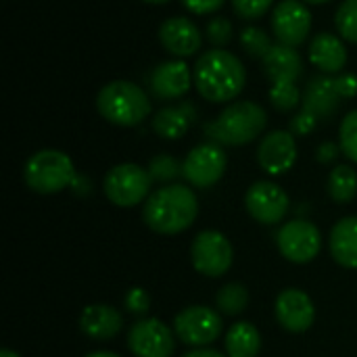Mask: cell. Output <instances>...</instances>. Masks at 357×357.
Listing matches in <instances>:
<instances>
[{"instance_id":"obj_1","label":"cell","mask_w":357,"mask_h":357,"mask_svg":"<svg viewBox=\"0 0 357 357\" xmlns=\"http://www.w3.org/2000/svg\"><path fill=\"white\" fill-rule=\"evenodd\" d=\"M199 215V199L184 184H165L151 192L142 205V222L149 230L165 236L188 230Z\"/></svg>"},{"instance_id":"obj_2","label":"cell","mask_w":357,"mask_h":357,"mask_svg":"<svg viewBox=\"0 0 357 357\" xmlns=\"http://www.w3.org/2000/svg\"><path fill=\"white\" fill-rule=\"evenodd\" d=\"M192 79L205 100L232 102L245 88L247 69L234 52L226 48H211L199 56Z\"/></svg>"},{"instance_id":"obj_3","label":"cell","mask_w":357,"mask_h":357,"mask_svg":"<svg viewBox=\"0 0 357 357\" xmlns=\"http://www.w3.org/2000/svg\"><path fill=\"white\" fill-rule=\"evenodd\" d=\"M96 109L102 119L119 128H134L151 115L149 94L134 82L113 79L96 94Z\"/></svg>"},{"instance_id":"obj_4","label":"cell","mask_w":357,"mask_h":357,"mask_svg":"<svg viewBox=\"0 0 357 357\" xmlns=\"http://www.w3.org/2000/svg\"><path fill=\"white\" fill-rule=\"evenodd\" d=\"M268 126V113L261 105L253 100H234L230 102L215 121L207 123V136L220 144L245 146L261 136Z\"/></svg>"},{"instance_id":"obj_5","label":"cell","mask_w":357,"mask_h":357,"mask_svg":"<svg viewBox=\"0 0 357 357\" xmlns=\"http://www.w3.org/2000/svg\"><path fill=\"white\" fill-rule=\"evenodd\" d=\"M75 176L77 174L71 157L56 149H42L33 153L23 167V180L27 188L38 195H56L71 186Z\"/></svg>"},{"instance_id":"obj_6","label":"cell","mask_w":357,"mask_h":357,"mask_svg":"<svg viewBox=\"0 0 357 357\" xmlns=\"http://www.w3.org/2000/svg\"><path fill=\"white\" fill-rule=\"evenodd\" d=\"M153 178L146 167L138 163H119L105 174V197L121 209L136 207L151 197Z\"/></svg>"},{"instance_id":"obj_7","label":"cell","mask_w":357,"mask_h":357,"mask_svg":"<svg viewBox=\"0 0 357 357\" xmlns=\"http://www.w3.org/2000/svg\"><path fill=\"white\" fill-rule=\"evenodd\" d=\"M222 331L224 324L220 312L207 305H188L174 318L176 339L192 349L209 347L218 341Z\"/></svg>"},{"instance_id":"obj_8","label":"cell","mask_w":357,"mask_h":357,"mask_svg":"<svg viewBox=\"0 0 357 357\" xmlns=\"http://www.w3.org/2000/svg\"><path fill=\"white\" fill-rule=\"evenodd\" d=\"M192 268L207 278H222L234 261V249L226 234L218 230H203L190 245Z\"/></svg>"},{"instance_id":"obj_9","label":"cell","mask_w":357,"mask_h":357,"mask_svg":"<svg viewBox=\"0 0 357 357\" xmlns=\"http://www.w3.org/2000/svg\"><path fill=\"white\" fill-rule=\"evenodd\" d=\"M280 255L297 266L314 261L322 249V234L316 224L307 220H291L280 226L276 234Z\"/></svg>"},{"instance_id":"obj_10","label":"cell","mask_w":357,"mask_h":357,"mask_svg":"<svg viewBox=\"0 0 357 357\" xmlns=\"http://www.w3.org/2000/svg\"><path fill=\"white\" fill-rule=\"evenodd\" d=\"M228 167V157L218 142L195 146L182 161V176L195 188H211L218 184Z\"/></svg>"},{"instance_id":"obj_11","label":"cell","mask_w":357,"mask_h":357,"mask_svg":"<svg viewBox=\"0 0 357 357\" xmlns=\"http://www.w3.org/2000/svg\"><path fill=\"white\" fill-rule=\"evenodd\" d=\"M128 349L134 357H172L176 351V333L159 318H140L130 326Z\"/></svg>"},{"instance_id":"obj_12","label":"cell","mask_w":357,"mask_h":357,"mask_svg":"<svg viewBox=\"0 0 357 357\" xmlns=\"http://www.w3.org/2000/svg\"><path fill=\"white\" fill-rule=\"evenodd\" d=\"M289 195L284 188L270 180H259L247 188L245 195V209L247 213L264 226H274L284 220L289 213Z\"/></svg>"},{"instance_id":"obj_13","label":"cell","mask_w":357,"mask_h":357,"mask_svg":"<svg viewBox=\"0 0 357 357\" xmlns=\"http://www.w3.org/2000/svg\"><path fill=\"white\" fill-rule=\"evenodd\" d=\"M272 31L278 44L301 46L312 31V13L303 0H280L272 10Z\"/></svg>"},{"instance_id":"obj_14","label":"cell","mask_w":357,"mask_h":357,"mask_svg":"<svg viewBox=\"0 0 357 357\" xmlns=\"http://www.w3.org/2000/svg\"><path fill=\"white\" fill-rule=\"evenodd\" d=\"M274 314L278 324L293 335L310 331L316 322V305L312 297L301 289L280 291L274 303Z\"/></svg>"},{"instance_id":"obj_15","label":"cell","mask_w":357,"mask_h":357,"mask_svg":"<svg viewBox=\"0 0 357 357\" xmlns=\"http://www.w3.org/2000/svg\"><path fill=\"white\" fill-rule=\"evenodd\" d=\"M259 167L270 176H282L297 163V140L287 130H274L259 142L257 149Z\"/></svg>"},{"instance_id":"obj_16","label":"cell","mask_w":357,"mask_h":357,"mask_svg":"<svg viewBox=\"0 0 357 357\" xmlns=\"http://www.w3.org/2000/svg\"><path fill=\"white\" fill-rule=\"evenodd\" d=\"M159 40H161V46L178 59L197 54L203 44L201 29L188 17L165 19L159 27Z\"/></svg>"},{"instance_id":"obj_17","label":"cell","mask_w":357,"mask_h":357,"mask_svg":"<svg viewBox=\"0 0 357 357\" xmlns=\"http://www.w3.org/2000/svg\"><path fill=\"white\" fill-rule=\"evenodd\" d=\"M192 82V73L184 61H163L151 71L149 88L159 100H176L190 90Z\"/></svg>"},{"instance_id":"obj_18","label":"cell","mask_w":357,"mask_h":357,"mask_svg":"<svg viewBox=\"0 0 357 357\" xmlns=\"http://www.w3.org/2000/svg\"><path fill=\"white\" fill-rule=\"evenodd\" d=\"M79 331L92 341H111L123 328V316L109 303H92L79 314Z\"/></svg>"},{"instance_id":"obj_19","label":"cell","mask_w":357,"mask_h":357,"mask_svg":"<svg viewBox=\"0 0 357 357\" xmlns=\"http://www.w3.org/2000/svg\"><path fill=\"white\" fill-rule=\"evenodd\" d=\"M343 96L337 88V79L328 75L314 77L303 92V109L320 119H328L337 113Z\"/></svg>"},{"instance_id":"obj_20","label":"cell","mask_w":357,"mask_h":357,"mask_svg":"<svg viewBox=\"0 0 357 357\" xmlns=\"http://www.w3.org/2000/svg\"><path fill=\"white\" fill-rule=\"evenodd\" d=\"M261 63L272 84H297L303 75V59L293 46L274 44Z\"/></svg>"},{"instance_id":"obj_21","label":"cell","mask_w":357,"mask_h":357,"mask_svg":"<svg viewBox=\"0 0 357 357\" xmlns=\"http://www.w3.org/2000/svg\"><path fill=\"white\" fill-rule=\"evenodd\" d=\"M333 259L347 270H357V215L341 218L328 236Z\"/></svg>"},{"instance_id":"obj_22","label":"cell","mask_w":357,"mask_h":357,"mask_svg":"<svg viewBox=\"0 0 357 357\" xmlns=\"http://www.w3.org/2000/svg\"><path fill=\"white\" fill-rule=\"evenodd\" d=\"M310 61L324 73H339L347 65V48L335 33H318L310 44Z\"/></svg>"},{"instance_id":"obj_23","label":"cell","mask_w":357,"mask_h":357,"mask_svg":"<svg viewBox=\"0 0 357 357\" xmlns=\"http://www.w3.org/2000/svg\"><path fill=\"white\" fill-rule=\"evenodd\" d=\"M195 119L192 105H178V107H163L153 115V132L163 140H178L182 138Z\"/></svg>"},{"instance_id":"obj_24","label":"cell","mask_w":357,"mask_h":357,"mask_svg":"<svg viewBox=\"0 0 357 357\" xmlns=\"http://www.w3.org/2000/svg\"><path fill=\"white\" fill-rule=\"evenodd\" d=\"M224 345L228 357H257L261 351V335L255 324L236 322L228 328Z\"/></svg>"},{"instance_id":"obj_25","label":"cell","mask_w":357,"mask_h":357,"mask_svg":"<svg viewBox=\"0 0 357 357\" xmlns=\"http://www.w3.org/2000/svg\"><path fill=\"white\" fill-rule=\"evenodd\" d=\"M326 190L335 203H351L357 197V172L351 165H335L328 176Z\"/></svg>"},{"instance_id":"obj_26","label":"cell","mask_w":357,"mask_h":357,"mask_svg":"<svg viewBox=\"0 0 357 357\" xmlns=\"http://www.w3.org/2000/svg\"><path fill=\"white\" fill-rule=\"evenodd\" d=\"M249 305V289L241 282L224 284L215 295V307L224 316H241Z\"/></svg>"},{"instance_id":"obj_27","label":"cell","mask_w":357,"mask_h":357,"mask_svg":"<svg viewBox=\"0 0 357 357\" xmlns=\"http://www.w3.org/2000/svg\"><path fill=\"white\" fill-rule=\"evenodd\" d=\"M270 102L280 113H291L303 102L301 90L297 84H272L270 86Z\"/></svg>"},{"instance_id":"obj_28","label":"cell","mask_w":357,"mask_h":357,"mask_svg":"<svg viewBox=\"0 0 357 357\" xmlns=\"http://www.w3.org/2000/svg\"><path fill=\"white\" fill-rule=\"evenodd\" d=\"M241 44H243V48H245V52H247L249 56L261 59V61L266 59V54H268L270 48L274 46V44H272V38L266 33V29L255 27V25L243 29V33H241Z\"/></svg>"},{"instance_id":"obj_29","label":"cell","mask_w":357,"mask_h":357,"mask_svg":"<svg viewBox=\"0 0 357 357\" xmlns=\"http://www.w3.org/2000/svg\"><path fill=\"white\" fill-rule=\"evenodd\" d=\"M337 31L343 40L357 44V0H343L335 15Z\"/></svg>"},{"instance_id":"obj_30","label":"cell","mask_w":357,"mask_h":357,"mask_svg":"<svg viewBox=\"0 0 357 357\" xmlns=\"http://www.w3.org/2000/svg\"><path fill=\"white\" fill-rule=\"evenodd\" d=\"M339 146L341 153L351 161L357 163V109L349 111L339 128Z\"/></svg>"},{"instance_id":"obj_31","label":"cell","mask_w":357,"mask_h":357,"mask_svg":"<svg viewBox=\"0 0 357 357\" xmlns=\"http://www.w3.org/2000/svg\"><path fill=\"white\" fill-rule=\"evenodd\" d=\"M146 169H149L153 182H163V184L176 180L178 176H182V163L176 157H172V155H157V157H153Z\"/></svg>"},{"instance_id":"obj_32","label":"cell","mask_w":357,"mask_h":357,"mask_svg":"<svg viewBox=\"0 0 357 357\" xmlns=\"http://www.w3.org/2000/svg\"><path fill=\"white\" fill-rule=\"evenodd\" d=\"M207 38L213 48H224L232 40V23L226 17H213L207 25Z\"/></svg>"},{"instance_id":"obj_33","label":"cell","mask_w":357,"mask_h":357,"mask_svg":"<svg viewBox=\"0 0 357 357\" xmlns=\"http://www.w3.org/2000/svg\"><path fill=\"white\" fill-rule=\"evenodd\" d=\"M123 305L130 314L134 316H146L149 310H151V295L142 289V287H132L128 293H126V299H123Z\"/></svg>"},{"instance_id":"obj_34","label":"cell","mask_w":357,"mask_h":357,"mask_svg":"<svg viewBox=\"0 0 357 357\" xmlns=\"http://www.w3.org/2000/svg\"><path fill=\"white\" fill-rule=\"evenodd\" d=\"M272 4L274 0H232L234 10L243 19H261L270 10Z\"/></svg>"},{"instance_id":"obj_35","label":"cell","mask_w":357,"mask_h":357,"mask_svg":"<svg viewBox=\"0 0 357 357\" xmlns=\"http://www.w3.org/2000/svg\"><path fill=\"white\" fill-rule=\"evenodd\" d=\"M316 126H318V117L312 115L310 111L301 109L299 113L293 115V119H291V130H289V132L295 134V136H307V134L314 132Z\"/></svg>"},{"instance_id":"obj_36","label":"cell","mask_w":357,"mask_h":357,"mask_svg":"<svg viewBox=\"0 0 357 357\" xmlns=\"http://www.w3.org/2000/svg\"><path fill=\"white\" fill-rule=\"evenodd\" d=\"M226 0H182V4L195 15H213L224 6Z\"/></svg>"},{"instance_id":"obj_37","label":"cell","mask_w":357,"mask_h":357,"mask_svg":"<svg viewBox=\"0 0 357 357\" xmlns=\"http://www.w3.org/2000/svg\"><path fill=\"white\" fill-rule=\"evenodd\" d=\"M339 153H341V146L335 144V142H331V140H326V142H322V144L318 146L316 159H318L320 163L328 165V163H335V159L339 157Z\"/></svg>"},{"instance_id":"obj_38","label":"cell","mask_w":357,"mask_h":357,"mask_svg":"<svg viewBox=\"0 0 357 357\" xmlns=\"http://www.w3.org/2000/svg\"><path fill=\"white\" fill-rule=\"evenodd\" d=\"M337 88L341 92L343 98H354L357 96V75L354 73H345L337 77Z\"/></svg>"},{"instance_id":"obj_39","label":"cell","mask_w":357,"mask_h":357,"mask_svg":"<svg viewBox=\"0 0 357 357\" xmlns=\"http://www.w3.org/2000/svg\"><path fill=\"white\" fill-rule=\"evenodd\" d=\"M182 357H228L226 354L211 349V347H199V349H190L188 354H184Z\"/></svg>"},{"instance_id":"obj_40","label":"cell","mask_w":357,"mask_h":357,"mask_svg":"<svg viewBox=\"0 0 357 357\" xmlns=\"http://www.w3.org/2000/svg\"><path fill=\"white\" fill-rule=\"evenodd\" d=\"M84 357H121L119 354H115V351H92V354H88V356Z\"/></svg>"},{"instance_id":"obj_41","label":"cell","mask_w":357,"mask_h":357,"mask_svg":"<svg viewBox=\"0 0 357 357\" xmlns=\"http://www.w3.org/2000/svg\"><path fill=\"white\" fill-rule=\"evenodd\" d=\"M0 357H21L17 351H13V349H2L0 351Z\"/></svg>"},{"instance_id":"obj_42","label":"cell","mask_w":357,"mask_h":357,"mask_svg":"<svg viewBox=\"0 0 357 357\" xmlns=\"http://www.w3.org/2000/svg\"><path fill=\"white\" fill-rule=\"evenodd\" d=\"M303 2H307V4H326L331 0H303Z\"/></svg>"},{"instance_id":"obj_43","label":"cell","mask_w":357,"mask_h":357,"mask_svg":"<svg viewBox=\"0 0 357 357\" xmlns=\"http://www.w3.org/2000/svg\"><path fill=\"white\" fill-rule=\"evenodd\" d=\"M142 2H149V4H165L169 0H142Z\"/></svg>"}]
</instances>
